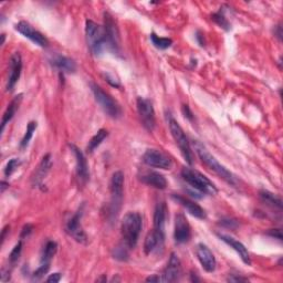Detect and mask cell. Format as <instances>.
<instances>
[{
	"mask_svg": "<svg viewBox=\"0 0 283 283\" xmlns=\"http://www.w3.org/2000/svg\"><path fill=\"white\" fill-rule=\"evenodd\" d=\"M143 227L142 216L138 212H127L122 221V238L123 243L133 249L137 245L138 238H140Z\"/></svg>",
	"mask_w": 283,
	"mask_h": 283,
	"instance_id": "6da1fadb",
	"label": "cell"
},
{
	"mask_svg": "<svg viewBox=\"0 0 283 283\" xmlns=\"http://www.w3.org/2000/svg\"><path fill=\"white\" fill-rule=\"evenodd\" d=\"M193 145H195V151L197 155L199 156L201 162L205 164L208 168H210L212 172H215L218 176L221 177L222 180L226 181L228 184L236 185V176L233 175L230 171H228L225 166L221 165V164L218 162L217 158L206 150L205 146H202L201 144L198 142L193 143Z\"/></svg>",
	"mask_w": 283,
	"mask_h": 283,
	"instance_id": "7a4b0ae2",
	"label": "cell"
},
{
	"mask_svg": "<svg viewBox=\"0 0 283 283\" xmlns=\"http://www.w3.org/2000/svg\"><path fill=\"white\" fill-rule=\"evenodd\" d=\"M182 177L188 185H190L193 189L199 191L205 195H216L218 192L217 187L213 185V183L207 178L200 172L192 170L189 167H184L182 170Z\"/></svg>",
	"mask_w": 283,
	"mask_h": 283,
	"instance_id": "3957f363",
	"label": "cell"
},
{
	"mask_svg": "<svg viewBox=\"0 0 283 283\" xmlns=\"http://www.w3.org/2000/svg\"><path fill=\"white\" fill-rule=\"evenodd\" d=\"M86 37L88 47L94 56H100L104 49L107 47L106 36L104 27L94 22L92 20H87L86 22Z\"/></svg>",
	"mask_w": 283,
	"mask_h": 283,
	"instance_id": "277c9868",
	"label": "cell"
},
{
	"mask_svg": "<svg viewBox=\"0 0 283 283\" xmlns=\"http://www.w3.org/2000/svg\"><path fill=\"white\" fill-rule=\"evenodd\" d=\"M111 203L108 207V218L114 220L117 218L118 212L121 210L124 193V174L117 171L113 174L111 180Z\"/></svg>",
	"mask_w": 283,
	"mask_h": 283,
	"instance_id": "5b68a950",
	"label": "cell"
},
{
	"mask_svg": "<svg viewBox=\"0 0 283 283\" xmlns=\"http://www.w3.org/2000/svg\"><path fill=\"white\" fill-rule=\"evenodd\" d=\"M91 91L93 93L94 97L97 101V103L100 104L101 107L103 108V111L105 112L108 116L112 118H118L122 116V108L114 98L110 95V94L106 93L103 89L97 86L96 83H90Z\"/></svg>",
	"mask_w": 283,
	"mask_h": 283,
	"instance_id": "8992f818",
	"label": "cell"
},
{
	"mask_svg": "<svg viewBox=\"0 0 283 283\" xmlns=\"http://www.w3.org/2000/svg\"><path fill=\"white\" fill-rule=\"evenodd\" d=\"M168 124H170V131L172 133V136L174 140H175L177 146L180 147V151L182 153L183 157L185 158L186 162L189 164V165H192L193 164V153L191 151V146L189 144V141L186 137L185 133H184L183 128L181 127L180 124H178L174 118H170L168 121Z\"/></svg>",
	"mask_w": 283,
	"mask_h": 283,
	"instance_id": "52a82bcc",
	"label": "cell"
},
{
	"mask_svg": "<svg viewBox=\"0 0 283 283\" xmlns=\"http://www.w3.org/2000/svg\"><path fill=\"white\" fill-rule=\"evenodd\" d=\"M104 30H105L107 47L115 53H120L121 50V39L120 31L114 21L113 17L108 12L104 13Z\"/></svg>",
	"mask_w": 283,
	"mask_h": 283,
	"instance_id": "ba28073f",
	"label": "cell"
},
{
	"mask_svg": "<svg viewBox=\"0 0 283 283\" xmlns=\"http://www.w3.org/2000/svg\"><path fill=\"white\" fill-rule=\"evenodd\" d=\"M136 104L138 116L141 118L143 126L145 127L147 131L152 132L156 125L155 111H154L153 103L150 100H147V98L138 97Z\"/></svg>",
	"mask_w": 283,
	"mask_h": 283,
	"instance_id": "9c48e42d",
	"label": "cell"
},
{
	"mask_svg": "<svg viewBox=\"0 0 283 283\" xmlns=\"http://www.w3.org/2000/svg\"><path fill=\"white\" fill-rule=\"evenodd\" d=\"M143 162L147 166L161 168V170H170L172 167V160L166 154L158 150H147L143 155Z\"/></svg>",
	"mask_w": 283,
	"mask_h": 283,
	"instance_id": "30bf717a",
	"label": "cell"
},
{
	"mask_svg": "<svg viewBox=\"0 0 283 283\" xmlns=\"http://www.w3.org/2000/svg\"><path fill=\"white\" fill-rule=\"evenodd\" d=\"M81 216H82V209H79L74 215L68 220L66 225V231L68 235L72 237L74 240L80 243H87L88 237L87 233L84 232L83 228L81 226Z\"/></svg>",
	"mask_w": 283,
	"mask_h": 283,
	"instance_id": "8fae6325",
	"label": "cell"
},
{
	"mask_svg": "<svg viewBox=\"0 0 283 283\" xmlns=\"http://www.w3.org/2000/svg\"><path fill=\"white\" fill-rule=\"evenodd\" d=\"M16 30L21 33L23 37L28 38L29 40L32 41L34 44L41 47V48H48L49 46V40L43 36L41 32H39L36 30L30 23H28L26 21H20L16 24Z\"/></svg>",
	"mask_w": 283,
	"mask_h": 283,
	"instance_id": "7c38bea8",
	"label": "cell"
},
{
	"mask_svg": "<svg viewBox=\"0 0 283 283\" xmlns=\"http://www.w3.org/2000/svg\"><path fill=\"white\" fill-rule=\"evenodd\" d=\"M191 238V227L183 213L175 217V228H174V239L177 243H186Z\"/></svg>",
	"mask_w": 283,
	"mask_h": 283,
	"instance_id": "4fadbf2b",
	"label": "cell"
},
{
	"mask_svg": "<svg viewBox=\"0 0 283 283\" xmlns=\"http://www.w3.org/2000/svg\"><path fill=\"white\" fill-rule=\"evenodd\" d=\"M182 276V263L176 253H171L170 260L162 275V282H176Z\"/></svg>",
	"mask_w": 283,
	"mask_h": 283,
	"instance_id": "5bb4252c",
	"label": "cell"
},
{
	"mask_svg": "<svg viewBox=\"0 0 283 283\" xmlns=\"http://www.w3.org/2000/svg\"><path fill=\"white\" fill-rule=\"evenodd\" d=\"M22 71V58L19 52H14L9 62V76L7 82V90L12 91L13 88L16 87L17 82L19 81Z\"/></svg>",
	"mask_w": 283,
	"mask_h": 283,
	"instance_id": "9a60e30c",
	"label": "cell"
},
{
	"mask_svg": "<svg viewBox=\"0 0 283 283\" xmlns=\"http://www.w3.org/2000/svg\"><path fill=\"white\" fill-rule=\"evenodd\" d=\"M196 253H197L198 260H199L202 268L207 272H213L216 270V268H217L216 258L215 256H213L212 251L206 245L199 243V245L197 246Z\"/></svg>",
	"mask_w": 283,
	"mask_h": 283,
	"instance_id": "2e32d148",
	"label": "cell"
},
{
	"mask_svg": "<svg viewBox=\"0 0 283 283\" xmlns=\"http://www.w3.org/2000/svg\"><path fill=\"white\" fill-rule=\"evenodd\" d=\"M70 148L72 153L76 156V162H77V175L79 181H80L82 184H86L87 181L89 180V166H88V162L86 160V156L82 153V151L80 148H78L76 145L73 144H70Z\"/></svg>",
	"mask_w": 283,
	"mask_h": 283,
	"instance_id": "e0dca14e",
	"label": "cell"
},
{
	"mask_svg": "<svg viewBox=\"0 0 283 283\" xmlns=\"http://www.w3.org/2000/svg\"><path fill=\"white\" fill-rule=\"evenodd\" d=\"M217 236L220 238V240H222L223 242H226L228 246H230L233 250H235L238 255H239L240 259L246 263V265L250 266L251 265V259H250V255L248 252L247 248L245 247L243 243H241L240 241L236 240L235 238H232L228 235H223V233H217Z\"/></svg>",
	"mask_w": 283,
	"mask_h": 283,
	"instance_id": "ac0fdd59",
	"label": "cell"
},
{
	"mask_svg": "<svg viewBox=\"0 0 283 283\" xmlns=\"http://www.w3.org/2000/svg\"><path fill=\"white\" fill-rule=\"evenodd\" d=\"M173 200H175L178 205H181L183 208L190 213L191 216L198 218V219H206V211L202 208L196 203L195 201L187 199L185 197H182L180 195H172Z\"/></svg>",
	"mask_w": 283,
	"mask_h": 283,
	"instance_id": "d6986e66",
	"label": "cell"
},
{
	"mask_svg": "<svg viewBox=\"0 0 283 283\" xmlns=\"http://www.w3.org/2000/svg\"><path fill=\"white\" fill-rule=\"evenodd\" d=\"M164 241H165V235L153 230L151 233H148L145 242H144V251L146 255H151V253L158 251L163 248Z\"/></svg>",
	"mask_w": 283,
	"mask_h": 283,
	"instance_id": "ffe728a7",
	"label": "cell"
},
{
	"mask_svg": "<svg viewBox=\"0 0 283 283\" xmlns=\"http://www.w3.org/2000/svg\"><path fill=\"white\" fill-rule=\"evenodd\" d=\"M49 61L54 68L63 73H74L77 71V64L71 58L61 56V54H54Z\"/></svg>",
	"mask_w": 283,
	"mask_h": 283,
	"instance_id": "44dd1931",
	"label": "cell"
},
{
	"mask_svg": "<svg viewBox=\"0 0 283 283\" xmlns=\"http://www.w3.org/2000/svg\"><path fill=\"white\" fill-rule=\"evenodd\" d=\"M167 216V207L165 202H158L154 210V229L157 232L165 235V223Z\"/></svg>",
	"mask_w": 283,
	"mask_h": 283,
	"instance_id": "7402d4cb",
	"label": "cell"
},
{
	"mask_svg": "<svg viewBox=\"0 0 283 283\" xmlns=\"http://www.w3.org/2000/svg\"><path fill=\"white\" fill-rule=\"evenodd\" d=\"M141 181L146 184L148 186H152L156 189L163 190L167 187V181L164 175H162L161 173L157 172H148L143 174L141 176Z\"/></svg>",
	"mask_w": 283,
	"mask_h": 283,
	"instance_id": "603a6c76",
	"label": "cell"
},
{
	"mask_svg": "<svg viewBox=\"0 0 283 283\" xmlns=\"http://www.w3.org/2000/svg\"><path fill=\"white\" fill-rule=\"evenodd\" d=\"M51 166H52L51 155H50V154H47V155L42 158L40 165H39L38 170L36 171V174H34V176L32 178L33 185H37V186L40 185V184L43 181V178L47 176L48 172L50 171Z\"/></svg>",
	"mask_w": 283,
	"mask_h": 283,
	"instance_id": "cb8c5ba5",
	"label": "cell"
},
{
	"mask_svg": "<svg viewBox=\"0 0 283 283\" xmlns=\"http://www.w3.org/2000/svg\"><path fill=\"white\" fill-rule=\"evenodd\" d=\"M21 101H22V94H19V95H17L16 97H14L13 100L11 101V103L8 105L7 110H6V112H4L3 117H2L1 133L4 131V127H6L7 124L13 118L14 114H16L17 110L19 108V105H20Z\"/></svg>",
	"mask_w": 283,
	"mask_h": 283,
	"instance_id": "d4e9b609",
	"label": "cell"
},
{
	"mask_svg": "<svg viewBox=\"0 0 283 283\" xmlns=\"http://www.w3.org/2000/svg\"><path fill=\"white\" fill-rule=\"evenodd\" d=\"M259 197H260V200L262 201V203H265L266 206L272 208V209H278L280 211L282 210L281 198L276 196L275 193L267 191V190H261L259 192Z\"/></svg>",
	"mask_w": 283,
	"mask_h": 283,
	"instance_id": "484cf974",
	"label": "cell"
},
{
	"mask_svg": "<svg viewBox=\"0 0 283 283\" xmlns=\"http://www.w3.org/2000/svg\"><path fill=\"white\" fill-rule=\"evenodd\" d=\"M58 250V243L56 241L49 240L47 241L46 246L43 248L42 256H41V263H50L51 259L54 257Z\"/></svg>",
	"mask_w": 283,
	"mask_h": 283,
	"instance_id": "4316f807",
	"label": "cell"
},
{
	"mask_svg": "<svg viewBox=\"0 0 283 283\" xmlns=\"http://www.w3.org/2000/svg\"><path fill=\"white\" fill-rule=\"evenodd\" d=\"M108 136V132L106 130H104V128H102V130L98 131L95 135H94L90 142H89L88 144V152H90L92 153L95 148H97L98 146L101 145V144L103 143V141L105 140V138Z\"/></svg>",
	"mask_w": 283,
	"mask_h": 283,
	"instance_id": "83f0119b",
	"label": "cell"
},
{
	"mask_svg": "<svg viewBox=\"0 0 283 283\" xmlns=\"http://www.w3.org/2000/svg\"><path fill=\"white\" fill-rule=\"evenodd\" d=\"M151 41L154 44V47H156L160 50H165V49L170 48L173 44V40L170 38H161L158 37L156 33L151 34Z\"/></svg>",
	"mask_w": 283,
	"mask_h": 283,
	"instance_id": "f1b7e54d",
	"label": "cell"
},
{
	"mask_svg": "<svg viewBox=\"0 0 283 283\" xmlns=\"http://www.w3.org/2000/svg\"><path fill=\"white\" fill-rule=\"evenodd\" d=\"M211 19L218 24V26H219L220 28H222L223 30L229 31L230 29H231V24H230L229 21H228V19L226 18L225 13H223L222 10L218 11L216 13H213L212 16H211Z\"/></svg>",
	"mask_w": 283,
	"mask_h": 283,
	"instance_id": "f546056e",
	"label": "cell"
},
{
	"mask_svg": "<svg viewBox=\"0 0 283 283\" xmlns=\"http://www.w3.org/2000/svg\"><path fill=\"white\" fill-rule=\"evenodd\" d=\"M37 127H38V123L37 122L32 121V122H30V123L28 124L26 134H24V136L22 137V140L20 142V147L22 148V150L28 146V144H29V142H30V140L32 138L33 133H34V131L37 130Z\"/></svg>",
	"mask_w": 283,
	"mask_h": 283,
	"instance_id": "4dcf8cb0",
	"label": "cell"
},
{
	"mask_svg": "<svg viewBox=\"0 0 283 283\" xmlns=\"http://www.w3.org/2000/svg\"><path fill=\"white\" fill-rule=\"evenodd\" d=\"M128 250H130V248H128L125 243H123V245L117 246L115 249L113 251V257L115 258L116 260H120V261H126L128 259Z\"/></svg>",
	"mask_w": 283,
	"mask_h": 283,
	"instance_id": "1f68e13d",
	"label": "cell"
},
{
	"mask_svg": "<svg viewBox=\"0 0 283 283\" xmlns=\"http://www.w3.org/2000/svg\"><path fill=\"white\" fill-rule=\"evenodd\" d=\"M21 251H22V241L20 240L16 246H14V248L10 253V256H9V262H10L11 266L16 265V263L19 261V259H20Z\"/></svg>",
	"mask_w": 283,
	"mask_h": 283,
	"instance_id": "d6a6232c",
	"label": "cell"
},
{
	"mask_svg": "<svg viewBox=\"0 0 283 283\" xmlns=\"http://www.w3.org/2000/svg\"><path fill=\"white\" fill-rule=\"evenodd\" d=\"M20 165H21V161L19 160V158H12V160H10L7 163L6 168H4V175H6L7 177L11 176Z\"/></svg>",
	"mask_w": 283,
	"mask_h": 283,
	"instance_id": "836d02e7",
	"label": "cell"
},
{
	"mask_svg": "<svg viewBox=\"0 0 283 283\" xmlns=\"http://www.w3.org/2000/svg\"><path fill=\"white\" fill-rule=\"evenodd\" d=\"M50 269V263H41L38 269L33 272L32 278L33 280H40L41 278Z\"/></svg>",
	"mask_w": 283,
	"mask_h": 283,
	"instance_id": "e575fe53",
	"label": "cell"
},
{
	"mask_svg": "<svg viewBox=\"0 0 283 283\" xmlns=\"http://www.w3.org/2000/svg\"><path fill=\"white\" fill-rule=\"evenodd\" d=\"M220 226H223L226 228H230V229H236L238 227V221L237 220H233V219H229V218H227V219H222L219 222Z\"/></svg>",
	"mask_w": 283,
	"mask_h": 283,
	"instance_id": "d590c367",
	"label": "cell"
},
{
	"mask_svg": "<svg viewBox=\"0 0 283 283\" xmlns=\"http://www.w3.org/2000/svg\"><path fill=\"white\" fill-rule=\"evenodd\" d=\"M182 112H183V115L185 116V118H187L188 121H193L195 120V115H193V113L191 112L190 107L188 105H183L182 106Z\"/></svg>",
	"mask_w": 283,
	"mask_h": 283,
	"instance_id": "8d00e7d4",
	"label": "cell"
},
{
	"mask_svg": "<svg viewBox=\"0 0 283 283\" xmlns=\"http://www.w3.org/2000/svg\"><path fill=\"white\" fill-rule=\"evenodd\" d=\"M227 281L229 282H247L249 281L248 278H245L242 276H238V275H229V277L227 278Z\"/></svg>",
	"mask_w": 283,
	"mask_h": 283,
	"instance_id": "74e56055",
	"label": "cell"
},
{
	"mask_svg": "<svg viewBox=\"0 0 283 283\" xmlns=\"http://www.w3.org/2000/svg\"><path fill=\"white\" fill-rule=\"evenodd\" d=\"M268 236H270L275 239H278L279 241H282V232L281 229H270L267 232Z\"/></svg>",
	"mask_w": 283,
	"mask_h": 283,
	"instance_id": "f35d334b",
	"label": "cell"
},
{
	"mask_svg": "<svg viewBox=\"0 0 283 283\" xmlns=\"http://www.w3.org/2000/svg\"><path fill=\"white\" fill-rule=\"evenodd\" d=\"M32 230H33L32 225H29V223H28V225L24 226V227L22 228V231H21V235H20L21 239H23V238L29 237V235H30V233L32 232Z\"/></svg>",
	"mask_w": 283,
	"mask_h": 283,
	"instance_id": "ab89813d",
	"label": "cell"
},
{
	"mask_svg": "<svg viewBox=\"0 0 283 283\" xmlns=\"http://www.w3.org/2000/svg\"><path fill=\"white\" fill-rule=\"evenodd\" d=\"M61 280V273L56 272V273H52L48 277L47 282H50V283H57Z\"/></svg>",
	"mask_w": 283,
	"mask_h": 283,
	"instance_id": "60d3db41",
	"label": "cell"
},
{
	"mask_svg": "<svg viewBox=\"0 0 283 283\" xmlns=\"http://www.w3.org/2000/svg\"><path fill=\"white\" fill-rule=\"evenodd\" d=\"M105 78H106V81L111 84V86H113V87H116V88H120L121 87V84H120V82H118V80H114V78H112L110 74H106L105 76Z\"/></svg>",
	"mask_w": 283,
	"mask_h": 283,
	"instance_id": "b9f144b4",
	"label": "cell"
},
{
	"mask_svg": "<svg viewBox=\"0 0 283 283\" xmlns=\"http://www.w3.org/2000/svg\"><path fill=\"white\" fill-rule=\"evenodd\" d=\"M146 281L147 282H162V277L157 276V275H154L146 278Z\"/></svg>",
	"mask_w": 283,
	"mask_h": 283,
	"instance_id": "7bdbcfd3",
	"label": "cell"
},
{
	"mask_svg": "<svg viewBox=\"0 0 283 283\" xmlns=\"http://www.w3.org/2000/svg\"><path fill=\"white\" fill-rule=\"evenodd\" d=\"M196 38H197V40H198V42H199V44H200L201 47L205 46V40H203V34L201 32H197Z\"/></svg>",
	"mask_w": 283,
	"mask_h": 283,
	"instance_id": "ee69618b",
	"label": "cell"
},
{
	"mask_svg": "<svg viewBox=\"0 0 283 283\" xmlns=\"http://www.w3.org/2000/svg\"><path fill=\"white\" fill-rule=\"evenodd\" d=\"M9 230H10V227L9 226H6L2 229V233H1V243H3L4 239H6V235H7V232H9Z\"/></svg>",
	"mask_w": 283,
	"mask_h": 283,
	"instance_id": "f6af8a7d",
	"label": "cell"
},
{
	"mask_svg": "<svg viewBox=\"0 0 283 283\" xmlns=\"http://www.w3.org/2000/svg\"><path fill=\"white\" fill-rule=\"evenodd\" d=\"M275 33L277 34V37L279 40L281 41V37H282V31H281V26H278L277 27V31H275Z\"/></svg>",
	"mask_w": 283,
	"mask_h": 283,
	"instance_id": "bcb514c9",
	"label": "cell"
},
{
	"mask_svg": "<svg viewBox=\"0 0 283 283\" xmlns=\"http://www.w3.org/2000/svg\"><path fill=\"white\" fill-rule=\"evenodd\" d=\"M8 187H9V183L2 181V182H1V192L3 193V192H4V190H6Z\"/></svg>",
	"mask_w": 283,
	"mask_h": 283,
	"instance_id": "7dc6e473",
	"label": "cell"
},
{
	"mask_svg": "<svg viewBox=\"0 0 283 283\" xmlns=\"http://www.w3.org/2000/svg\"><path fill=\"white\" fill-rule=\"evenodd\" d=\"M191 277H192V278H191V281H195V282H196V281H199V280H200L199 278H197L196 273H191Z\"/></svg>",
	"mask_w": 283,
	"mask_h": 283,
	"instance_id": "c3c4849f",
	"label": "cell"
},
{
	"mask_svg": "<svg viewBox=\"0 0 283 283\" xmlns=\"http://www.w3.org/2000/svg\"><path fill=\"white\" fill-rule=\"evenodd\" d=\"M96 281H97V282H101V281H102V282H106V277L103 276L102 278H100V279H97Z\"/></svg>",
	"mask_w": 283,
	"mask_h": 283,
	"instance_id": "681fc988",
	"label": "cell"
},
{
	"mask_svg": "<svg viewBox=\"0 0 283 283\" xmlns=\"http://www.w3.org/2000/svg\"><path fill=\"white\" fill-rule=\"evenodd\" d=\"M1 38H2V42H1V44H4V40H6V34L2 33V34H1Z\"/></svg>",
	"mask_w": 283,
	"mask_h": 283,
	"instance_id": "f907efd6",
	"label": "cell"
}]
</instances>
